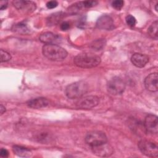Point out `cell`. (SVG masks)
Returning <instances> with one entry per match:
<instances>
[{"mask_svg":"<svg viewBox=\"0 0 158 158\" xmlns=\"http://www.w3.org/2000/svg\"><path fill=\"white\" fill-rule=\"evenodd\" d=\"M42 52L44 57L53 61L62 60L67 56V51L57 44H44Z\"/></svg>","mask_w":158,"mask_h":158,"instance_id":"6da1fadb","label":"cell"},{"mask_svg":"<svg viewBox=\"0 0 158 158\" xmlns=\"http://www.w3.org/2000/svg\"><path fill=\"white\" fill-rule=\"evenodd\" d=\"M73 62L78 67L89 69L98 66L101 62V58L92 53H82L77 55Z\"/></svg>","mask_w":158,"mask_h":158,"instance_id":"7a4b0ae2","label":"cell"},{"mask_svg":"<svg viewBox=\"0 0 158 158\" xmlns=\"http://www.w3.org/2000/svg\"><path fill=\"white\" fill-rule=\"evenodd\" d=\"M88 91L86 83L83 81H77L68 85L65 88V94L70 99H77L81 98Z\"/></svg>","mask_w":158,"mask_h":158,"instance_id":"3957f363","label":"cell"},{"mask_svg":"<svg viewBox=\"0 0 158 158\" xmlns=\"http://www.w3.org/2000/svg\"><path fill=\"white\" fill-rule=\"evenodd\" d=\"M139 151L145 156L151 157H157L158 156V147L156 143L143 139L138 144Z\"/></svg>","mask_w":158,"mask_h":158,"instance_id":"277c9868","label":"cell"},{"mask_svg":"<svg viewBox=\"0 0 158 158\" xmlns=\"http://www.w3.org/2000/svg\"><path fill=\"white\" fill-rule=\"evenodd\" d=\"M85 141L91 147H94L107 143V139L104 133L100 131H93L86 135Z\"/></svg>","mask_w":158,"mask_h":158,"instance_id":"5b68a950","label":"cell"},{"mask_svg":"<svg viewBox=\"0 0 158 158\" xmlns=\"http://www.w3.org/2000/svg\"><path fill=\"white\" fill-rule=\"evenodd\" d=\"M125 89V84L123 80L118 77L111 78L107 84V91L112 95L122 94Z\"/></svg>","mask_w":158,"mask_h":158,"instance_id":"8992f818","label":"cell"},{"mask_svg":"<svg viewBox=\"0 0 158 158\" xmlns=\"http://www.w3.org/2000/svg\"><path fill=\"white\" fill-rule=\"evenodd\" d=\"M99 99L96 96H88L80 99L76 102V107L80 109H89L98 105Z\"/></svg>","mask_w":158,"mask_h":158,"instance_id":"52a82bcc","label":"cell"},{"mask_svg":"<svg viewBox=\"0 0 158 158\" xmlns=\"http://www.w3.org/2000/svg\"><path fill=\"white\" fill-rule=\"evenodd\" d=\"M144 127L147 132L157 134L158 131V121L157 116L153 114L148 115L144 119Z\"/></svg>","mask_w":158,"mask_h":158,"instance_id":"ba28073f","label":"cell"},{"mask_svg":"<svg viewBox=\"0 0 158 158\" xmlns=\"http://www.w3.org/2000/svg\"><path fill=\"white\" fill-rule=\"evenodd\" d=\"M91 148L93 154L99 157H109L111 156L114 152L112 146L107 143Z\"/></svg>","mask_w":158,"mask_h":158,"instance_id":"9c48e42d","label":"cell"},{"mask_svg":"<svg viewBox=\"0 0 158 158\" xmlns=\"http://www.w3.org/2000/svg\"><path fill=\"white\" fill-rule=\"evenodd\" d=\"M96 27L102 30H112L114 28V23L112 19L110 16L103 15L97 20Z\"/></svg>","mask_w":158,"mask_h":158,"instance_id":"30bf717a","label":"cell"},{"mask_svg":"<svg viewBox=\"0 0 158 158\" xmlns=\"http://www.w3.org/2000/svg\"><path fill=\"white\" fill-rule=\"evenodd\" d=\"M12 3L17 9L23 12H31L34 11L36 9V4L32 1L17 0L14 1Z\"/></svg>","mask_w":158,"mask_h":158,"instance_id":"8fae6325","label":"cell"},{"mask_svg":"<svg viewBox=\"0 0 158 158\" xmlns=\"http://www.w3.org/2000/svg\"><path fill=\"white\" fill-rule=\"evenodd\" d=\"M146 88L151 92H156L158 89V75L157 73H152L147 76L144 80Z\"/></svg>","mask_w":158,"mask_h":158,"instance_id":"7c38bea8","label":"cell"},{"mask_svg":"<svg viewBox=\"0 0 158 158\" xmlns=\"http://www.w3.org/2000/svg\"><path fill=\"white\" fill-rule=\"evenodd\" d=\"M40 40L45 44H57L60 43L61 38L59 36L53 33L45 32L40 35Z\"/></svg>","mask_w":158,"mask_h":158,"instance_id":"4fadbf2b","label":"cell"},{"mask_svg":"<svg viewBox=\"0 0 158 158\" xmlns=\"http://www.w3.org/2000/svg\"><path fill=\"white\" fill-rule=\"evenodd\" d=\"M132 64L138 68L144 67L149 61V57L146 54L141 53H135L131 57Z\"/></svg>","mask_w":158,"mask_h":158,"instance_id":"5bb4252c","label":"cell"},{"mask_svg":"<svg viewBox=\"0 0 158 158\" xmlns=\"http://www.w3.org/2000/svg\"><path fill=\"white\" fill-rule=\"evenodd\" d=\"M27 104L29 107L33 109H41L47 107L49 102L46 98H37L28 101Z\"/></svg>","mask_w":158,"mask_h":158,"instance_id":"9a60e30c","label":"cell"},{"mask_svg":"<svg viewBox=\"0 0 158 158\" xmlns=\"http://www.w3.org/2000/svg\"><path fill=\"white\" fill-rule=\"evenodd\" d=\"M14 152L20 157H28L31 156V151L27 148H24L20 146H14L12 148Z\"/></svg>","mask_w":158,"mask_h":158,"instance_id":"2e32d148","label":"cell"},{"mask_svg":"<svg viewBox=\"0 0 158 158\" xmlns=\"http://www.w3.org/2000/svg\"><path fill=\"white\" fill-rule=\"evenodd\" d=\"M64 17V14L62 12H56L51 14L47 19V24L48 26L54 25L58 23Z\"/></svg>","mask_w":158,"mask_h":158,"instance_id":"e0dca14e","label":"cell"},{"mask_svg":"<svg viewBox=\"0 0 158 158\" xmlns=\"http://www.w3.org/2000/svg\"><path fill=\"white\" fill-rule=\"evenodd\" d=\"M12 30L15 33H17L19 34H22V35L28 34L30 32V30L27 27V26L25 24L22 23L14 25L12 27Z\"/></svg>","mask_w":158,"mask_h":158,"instance_id":"ac0fdd59","label":"cell"},{"mask_svg":"<svg viewBox=\"0 0 158 158\" xmlns=\"http://www.w3.org/2000/svg\"><path fill=\"white\" fill-rule=\"evenodd\" d=\"M157 30H158V23L157 21L154 22L149 27L148 32L151 38L157 40L158 35H157Z\"/></svg>","mask_w":158,"mask_h":158,"instance_id":"d6986e66","label":"cell"},{"mask_svg":"<svg viewBox=\"0 0 158 158\" xmlns=\"http://www.w3.org/2000/svg\"><path fill=\"white\" fill-rule=\"evenodd\" d=\"M35 139L39 142L47 143L50 141L52 138L49 133L43 131V132H40V133H38L35 136Z\"/></svg>","mask_w":158,"mask_h":158,"instance_id":"ffe728a7","label":"cell"},{"mask_svg":"<svg viewBox=\"0 0 158 158\" xmlns=\"http://www.w3.org/2000/svg\"><path fill=\"white\" fill-rule=\"evenodd\" d=\"M105 44V41L104 40H98L93 42L91 44V46L93 49H96L97 50H100L101 48L104 47Z\"/></svg>","mask_w":158,"mask_h":158,"instance_id":"44dd1931","label":"cell"},{"mask_svg":"<svg viewBox=\"0 0 158 158\" xmlns=\"http://www.w3.org/2000/svg\"><path fill=\"white\" fill-rule=\"evenodd\" d=\"M0 55H1V62H7L11 59L10 54L5 51H3L2 49H1Z\"/></svg>","mask_w":158,"mask_h":158,"instance_id":"7402d4cb","label":"cell"},{"mask_svg":"<svg viewBox=\"0 0 158 158\" xmlns=\"http://www.w3.org/2000/svg\"><path fill=\"white\" fill-rule=\"evenodd\" d=\"M125 20L127 25L130 27H134L136 23V20L135 17L131 15H128L125 18Z\"/></svg>","mask_w":158,"mask_h":158,"instance_id":"603a6c76","label":"cell"},{"mask_svg":"<svg viewBox=\"0 0 158 158\" xmlns=\"http://www.w3.org/2000/svg\"><path fill=\"white\" fill-rule=\"evenodd\" d=\"M124 5V1L122 0H116L112 2V6L117 9V10H120Z\"/></svg>","mask_w":158,"mask_h":158,"instance_id":"cb8c5ba5","label":"cell"},{"mask_svg":"<svg viewBox=\"0 0 158 158\" xmlns=\"http://www.w3.org/2000/svg\"><path fill=\"white\" fill-rule=\"evenodd\" d=\"M84 8H89L96 6L98 4V2L96 1H82Z\"/></svg>","mask_w":158,"mask_h":158,"instance_id":"d4e9b609","label":"cell"},{"mask_svg":"<svg viewBox=\"0 0 158 158\" xmlns=\"http://www.w3.org/2000/svg\"><path fill=\"white\" fill-rule=\"evenodd\" d=\"M58 5V2L56 1H50L46 3V7L48 9H54Z\"/></svg>","mask_w":158,"mask_h":158,"instance_id":"484cf974","label":"cell"},{"mask_svg":"<svg viewBox=\"0 0 158 158\" xmlns=\"http://www.w3.org/2000/svg\"><path fill=\"white\" fill-rule=\"evenodd\" d=\"M70 23H69V22H62V23L60 24V29H61L62 30H63V31L69 30V29L70 28Z\"/></svg>","mask_w":158,"mask_h":158,"instance_id":"4316f807","label":"cell"},{"mask_svg":"<svg viewBox=\"0 0 158 158\" xmlns=\"http://www.w3.org/2000/svg\"><path fill=\"white\" fill-rule=\"evenodd\" d=\"M0 156L2 157H7L9 156V152L7 149L2 148L0 151Z\"/></svg>","mask_w":158,"mask_h":158,"instance_id":"83f0119b","label":"cell"},{"mask_svg":"<svg viewBox=\"0 0 158 158\" xmlns=\"http://www.w3.org/2000/svg\"><path fill=\"white\" fill-rule=\"evenodd\" d=\"M7 7V1H1L0 2V9L4 10Z\"/></svg>","mask_w":158,"mask_h":158,"instance_id":"f1b7e54d","label":"cell"},{"mask_svg":"<svg viewBox=\"0 0 158 158\" xmlns=\"http://www.w3.org/2000/svg\"><path fill=\"white\" fill-rule=\"evenodd\" d=\"M0 110H1V115L6 111V108H5V107H4L2 104H1V106H0Z\"/></svg>","mask_w":158,"mask_h":158,"instance_id":"f546056e","label":"cell"},{"mask_svg":"<svg viewBox=\"0 0 158 158\" xmlns=\"http://www.w3.org/2000/svg\"><path fill=\"white\" fill-rule=\"evenodd\" d=\"M157 6H158V3H157V4H156V7H155V9H156V11H157V10H158V9H157Z\"/></svg>","mask_w":158,"mask_h":158,"instance_id":"4dcf8cb0","label":"cell"}]
</instances>
